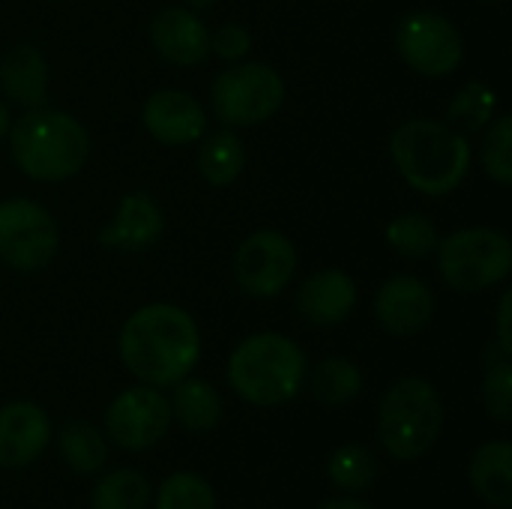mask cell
Wrapping results in <instances>:
<instances>
[{"mask_svg":"<svg viewBox=\"0 0 512 509\" xmlns=\"http://www.w3.org/2000/svg\"><path fill=\"white\" fill-rule=\"evenodd\" d=\"M117 351L123 366L147 387H174L201 357L195 318L171 303H150L132 312L120 330Z\"/></svg>","mask_w":512,"mask_h":509,"instance_id":"obj_1","label":"cell"},{"mask_svg":"<svg viewBox=\"0 0 512 509\" xmlns=\"http://www.w3.org/2000/svg\"><path fill=\"white\" fill-rule=\"evenodd\" d=\"M390 156L405 183L429 198L456 192L471 168V144L465 132L429 117L405 120L390 135Z\"/></svg>","mask_w":512,"mask_h":509,"instance_id":"obj_2","label":"cell"},{"mask_svg":"<svg viewBox=\"0 0 512 509\" xmlns=\"http://www.w3.org/2000/svg\"><path fill=\"white\" fill-rule=\"evenodd\" d=\"M306 381L303 348L282 333H255L243 339L228 360L231 390L255 408H279L297 399Z\"/></svg>","mask_w":512,"mask_h":509,"instance_id":"obj_3","label":"cell"},{"mask_svg":"<svg viewBox=\"0 0 512 509\" xmlns=\"http://www.w3.org/2000/svg\"><path fill=\"white\" fill-rule=\"evenodd\" d=\"M9 150L15 165L42 183H60L75 177L90 156V135L66 111L33 108L9 132Z\"/></svg>","mask_w":512,"mask_h":509,"instance_id":"obj_4","label":"cell"},{"mask_svg":"<svg viewBox=\"0 0 512 509\" xmlns=\"http://www.w3.org/2000/svg\"><path fill=\"white\" fill-rule=\"evenodd\" d=\"M444 402L426 378L396 381L378 408V438L396 462L423 459L441 438Z\"/></svg>","mask_w":512,"mask_h":509,"instance_id":"obj_5","label":"cell"},{"mask_svg":"<svg viewBox=\"0 0 512 509\" xmlns=\"http://www.w3.org/2000/svg\"><path fill=\"white\" fill-rule=\"evenodd\" d=\"M438 273L459 294H480L512 273V243L498 228H462L438 243Z\"/></svg>","mask_w":512,"mask_h":509,"instance_id":"obj_6","label":"cell"},{"mask_svg":"<svg viewBox=\"0 0 512 509\" xmlns=\"http://www.w3.org/2000/svg\"><path fill=\"white\" fill-rule=\"evenodd\" d=\"M285 102V81L267 63H234L210 84V105L228 129L261 126Z\"/></svg>","mask_w":512,"mask_h":509,"instance_id":"obj_7","label":"cell"},{"mask_svg":"<svg viewBox=\"0 0 512 509\" xmlns=\"http://www.w3.org/2000/svg\"><path fill=\"white\" fill-rule=\"evenodd\" d=\"M60 249L51 213L27 198L0 201V261L18 273L45 270Z\"/></svg>","mask_w":512,"mask_h":509,"instance_id":"obj_8","label":"cell"},{"mask_svg":"<svg viewBox=\"0 0 512 509\" xmlns=\"http://www.w3.org/2000/svg\"><path fill=\"white\" fill-rule=\"evenodd\" d=\"M396 51L417 75L444 78L462 66L465 39L441 12H411L396 27Z\"/></svg>","mask_w":512,"mask_h":509,"instance_id":"obj_9","label":"cell"},{"mask_svg":"<svg viewBox=\"0 0 512 509\" xmlns=\"http://www.w3.org/2000/svg\"><path fill=\"white\" fill-rule=\"evenodd\" d=\"M297 249L282 231H255L249 234L234 255V279L240 291L258 300L279 297L297 273Z\"/></svg>","mask_w":512,"mask_h":509,"instance_id":"obj_10","label":"cell"},{"mask_svg":"<svg viewBox=\"0 0 512 509\" xmlns=\"http://www.w3.org/2000/svg\"><path fill=\"white\" fill-rule=\"evenodd\" d=\"M171 402L156 387H129L111 399L105 411L108 438L126 453H144L156 447L171 429Z\"/></svg>","mask_w":512,"mask_h":509,"instance_id":"obj_11","label":"cell"},{"mask_svg":"<svg viewBox=\"0 0 512 509\" xmlns=\"http://www.w3.org/2000/svg\"><path fill=\"white\" fill-rule=\"evenodd\" d=\"M435 315V294L417 276H393L375 294V318L396 339L417 336Z\"/></svg>","mask_w":512,"mask_h":509,"instance_id":"obj_12","label":"cell"},{"mask_svg":"<svg viewBox=\"0 0 512 509\" xmlns=\"http://www.w3.org/2000/svg\"><path fill=\"white\" fill-rule=\"evenodd\" d=\"M51 444V420L33 402H9L0 408V468L18 471L33 465Z\"/></svg>","mask_w":512,"mask_h":509,"instance_id":"obj_13","label":"cell"},{"mask_svg":"<svg viewBox=\"0 0 512 509\" xmlns=\"http://www.w3.org/2000/svg\"><path fill=\"white\" fill-rule=\"evenodd\" d=\"M156 54L174 66H198L210 57V30L186 6H165L150 21Z\"/></svg>","mask_w":512,"mask_h":509,"instance_id":"obj_14","label":"cell"},{"mask_svg":"<svg viewBox=\"0 0 512 509\" xmlns=\"http://www.w3.org/2000/svg\"><path fill=\"white\" fill-rule=\"evenodd\" d=\"M144 129L168 147H183V144H195L204 135L207 126V114L201 108V102L183 90H156L141 111Z\"/></svg>","mask_w":512,"mask_h":509,"instance_id":"obj_15","label":"cell"},{"mask_svg":"<svg viewBox=\"0 0 512 509\" xmlns=\"http://www.w3.org/2000/svg\"><path fill=\"white\" fill-rule=\"evenodd\" d=\"M165 231V216L147 192L123 195L114 219L99 231V243L117 252H144Z\"/></svg>","mask_w":512,"mask_h":509,"instance_id":"obj_16","label":"cell"},{"mask_svg":"<svg viewBox=\"0 0 512 509\" xmlns=\"http://www.w3.org/2000/svg\"><path fill=\"white\" fill-rule=\"evenodd\" d=\"M297 312L315 327L342 324L357 306V285L345 270H318L300 288L294 300Z\"/></svg>","mask_w":512,"mask_h":509,"instance_id":"obj_17","label":"cell"},{"mask_svg":"<svg viewBox=\"0 0 512 509\" xmlns=\"http://www.w3.org/2000/svg\"><path fill=\"white\" fill-rule=\"evenodd\" d=\"M0 90L9 102L39 108L48 96V63L33 45H15L0 60Z\"/></svg>","mask_w":512,"mask_h":509,"instance_id":"obj_18","label":"cell"},{"mask_svg":"<svg viewBox=\"0 0 512 509\" xmlns=\"http://www.w3.org/2000/svg\"><path fill=\"white\" fill-rule=\"evenodd\" d=\"M468 480L480 501L489 507H512V447L510 441L483 444L468 465Z\"/></svg>","mask_w":512,"mask_h":509,"instance_id":"obj_19","label":"cell"},{"mask_svg":"<svg viewBox=\"0 0 512 509\" xmlns=\"http://www.w3.org/2000/svg\"><path fill=\"white\" fill-rule=\"evenodd\" d=\"M168 402H171V417H177V423L186 432L207 435L222 423V396L213 384L201 378H189V375L180 378Z\"/></svg>","mask_w":512,"mask_h":509,"instance_id":"obj_20","label":"cell"},{"mask_svg":"<svg viewBox=\"0 0 512 509\" xmlns=\"http://www.w3.org/2000/svg\"><path fill=\"white\" fill-rule=\"evenodd\" d=\"M243 168H246V144L231 129L210 135L198 150V171L213 186L234 183L243 174Z\"/></svg>","mask_w":512,"mask_h":509,"instance_id":"obj_21","label":"cell"},{"mask_svg":"<svg viewBox=\"0 0 512 509\" xmlns=\"http://www.w3.org/2000/svg\"><path fill=\"white\" fill-rule=\"evenodd\" d=\"M60 456L63 462L81 474V477H90V474H99L108 462V444H105V435L84 423V420H69L63 429H60Z\"/></svg>","mask_w":512,"mask_h":509,"instance_id":"obj_22","label":"cell"},{"mask_svg":"<svg viewBox=\"0 0 512 509\" xmlns=\"http://www.w3.org/2000/svg\"><path fill=\"white\" fill-rule=\"evenodd\" d=\"M312 396L327 405V408H342L351 405L360 390H363V372L357 363L345 360V357H327L315 366L312 378H309Z\"/></svg>","mask_w":512,"mask_h":509,"instance_id":"obj_23","label":"cell"},{"mask_svg":"<svg viewBox=\"0 0 512 509\" xmlns=\"http://www.w3.org/2000/svg\"><path fill=\"white\" fill-rule=\"evenodd\" d=\"M378 471L381 468H378L375 453L369 447H363V444H345L327 462L330 483L339 492H348V495H357V492H366L369 486H375Z\"/></svg>","mask_w":512,"mask_h":509,"instance_id":"obj_24","label":"cell"},{"mask_svg":"<svg viewBox=\"0 0 512 509\" xmlns=\"http://www.w3.org/2000/svg\"><path fill=\"white\" fill-rule=\"evenodd\" d=\"M150 501L153 489L135 468L108 471L93 489V509H147Z\"/></svg>","mask_w":512,"mask_h":509,"instance_id":"obj_25","label":"cell"},{"mask_svg":"<svg viewBox=\"0 0 512 509\" xmlns=\"http://www.w3.org/2000/svg\"><path fill=\"white\" fill-rule=\"evenodd\" d=\"M483 405L489 417L501 426H507L512 417V366L510 354L489 342L486 348V375H483Z\"/></svg>","mask_w":512,"mask_h":509,"instance_id":"obj_26","label":"cell"},{"mask_svg":"<svg viewBox=\"0 0 512 509\" xmlns=\"http://www.w3.org/2000/svg\"><path fill=\"white\" fill-rule=\"evenodd\" d=\"M387 243L399 255H405L411 261H420V258H429L438 249L441 237H438V228H435V222L429 216L405 213V216H399V219H393L387 225Z\"/></svg>","mask_w":512,"mask_h":509,"instance_id":"obj_27","label":"cell"},{"mask_svg":"<svg viewBox=\"0 0 512 509\" xmlns=\"http://www.w3.org/2000/svg\"><path fill=\"white\" fill-rule=\"evenodd\" d=\"M156 509H216V495L204 477L177 471L156 489Z\"/></svg>","mask_w":512,"mask_h":509,"instance_id":"obj_28","label":"cell"},{"mask_svg":"<svg viewBox=\"0 0 512 509\" xmlns=\"http://www.w3.org/2000/svg\"><path fill=\"white\" fill-rule=\"evenodd\" d=\"M495 105H498L495 90L486 87V84H480V81H471V84H465V87L456 93V99L450 102L447 123H456V126L465 129V132H477V129H483L486 123L495 120Z\"/></svg>","mask_w":512,"mask_h":509,"instance_id":"obj_29","label":"cell"},{"mask_svg":"<svg viewBox=\"0 0 512 509\" xmlns=\"http://www.w3.org/2000/svg\"><path fill=\"white\" fill-rule=\"evenodd\" d=\"M480 159H483V168L486 174L501 183V186H510L512 183V117H498L492 120L489 132H486V141H483V150H480Z\"/></svg>","mask_w":512,"mask_h":509,"instance_id":"obj_30","label":"cell"},{"mask_svg":"<svg viewBox=\"0 0 512 509\" xmlns=\"http://www.w3.org/2000/svg\"><path fill=\"white\" fill-rule=\"evenodd\" d=\"M249 48H252V36L240 24H222L216 33H210V54H216L222 60L237 63L249 54Z\"/></svg>","mask_w":512,"mask_h":509,"instance_id":"obj_31","label":"cell"},{"mask_svg":"<svg viewBox=\"0 0 512 509\" xmlns=\"http://www.w3.org/2000/svg\"><path fill=\"white\" fill-rule=\"evenodd\" d=\"M510 309H512V294L507 291L504 297H501V306H498V345L512 354V336H510Z\"/></svg>","mask_w":512,"mask_h":509,"instance_id":"obj_32","label":"cell"},{"mask_svg":"<svg viewBox=\"0 0 512 509\" xmlns=\"http://www.w3.org/2000/svg\"><path fill=\"white\" fill-rule=\"evenodd\" d=\"M318 509H372L366 501H360V498H330V501H324Z\"/></svg>","mask_w":512,"mask_h":509,"instance_id":"obj_33","label":"cell"},{"mask_svg":"<svg viewBox=\"0 0 512 509\" xmlns=\"http://www.w3.org/2000/svg\"><path fill=\"white\" fill-rule=\"evenodd\" d=\"M6 132H9V108H6L3 99H0V141L6 138Z\"/></svg>","mask_w":512,"mask_h":509,"instance_id":"obj_34","label":"cell"},{"mask_svg":"<svg viewBox=\"0 0 512 509\" xmlns=\"http://www.w3.org/2000/svg\"><path fill=\"white\" fill-rule=\"evenodd\" d=\"M192 9H210V6H216L219 0H186Z\"/></svg>","mask_w":512,"mask_h":509,"instance_id":"obj_35","label":"cell"}]
</instances>
